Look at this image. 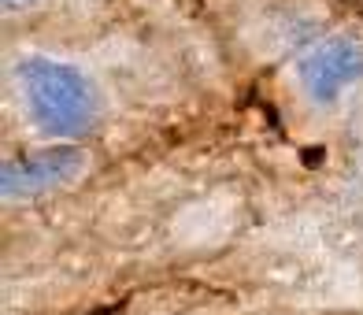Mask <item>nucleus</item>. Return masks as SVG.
Listing matches in <instances>:
<instances>
[{"instance_id": "1", "label": "nucleus", "mask_w": 363, "mask_h": 315, "mask_svg": "<svg viewBox=\"0 0 363 315\" xmlns=\"http://www.w3.org/2000/svg\"><path fill=\"white\" fill-rule=\"evenodd\" d=\"M19 82L26 96V111L38 130L52 138L86 134L96 123V93L93 82L78 67L52 56H26L19 63Z\"/></svg>"}, {"instance_id": "2", "label": "nucleus", "mask_w": 363, "mask_h": 315, "mask_svg": "<svg viewBox=\"0 0 363 315\" xmlns=\"http://www.w3.org/2000/svg\"><path fill=\"white\" fill-rule=\"evenodd\" d=\"M296 78L315 104H334L352 82L363 78V45L352 38H326L296 63Z\"/></svg>"}, {"instance_id": "3", "label": "nucleus", "mask_w": 363, "mask_h": 315, "mask_svg": "<svg viewBox=\"0 0 363 315\" xmlns=\"http://www.w3.org/2000/svg\"><path fill=\"white\" fill-rule=\"evenodd\" d=\"M86 167V156L74 145H52L34 156L4 163V197H38L56 186H67Z\"/></svg>"}, {"instance_id": "4", "label": "nucleus", "mask_w": 363, "mask_h": 315, "mask_svg": "<svg viewBox=\"0 0 363 315\" xmlns=\"http://www.w3.org/2000/svg\"><path fill=\"white\" fill-rule=\"evenodd\" d=\"M8 8H19V4H30V0H4Z\"/></svg>"}]
</instances>
